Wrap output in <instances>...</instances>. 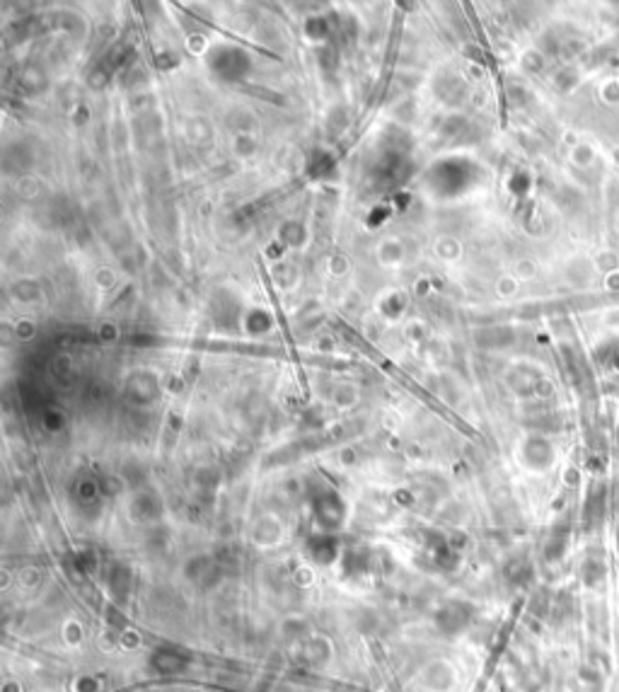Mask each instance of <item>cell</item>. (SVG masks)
Masks as SVG:
<instances>
[{"mask_svg":"<svg viewBox=\"0 0 619 692\" xmlns=\"http://www.w3.org/2000/svg\"><path fill=\"white\" fill-rule=\"evenodd\" d=\"M573 692H603V676L595 668H583L573 680Z\"/></svg>","mask_w":619,"mask_h":692,"instance_id":"6da1fadb","label":"cell"},{"mask_svg":"<svg viewBox=\"0 0 619 692\" xmlns=\"http://www.w3.org/2000/svg\"><path fill=\"white\" fill-rule=\"evenodd\" d=\"M603 579H605V566L598 564V562H588V564H585V569H583L585 586H598Z\"/></svg>","mask_w":619,"mask_h":692,"instance_id":"7a4b0ae2","label":"cell"}]
</instances>
